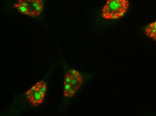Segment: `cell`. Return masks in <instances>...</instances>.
I'll return each instance as SVG.
<instances>
[{"label": "cell", "mask_w": 156, "mask_h": 116, "mask_svg": "<svg viewBox=\"0 0 156 116\" xmlns=\"http://www.w3.org/2000/svg\"><path fill=\"white\" fill-rule=\"evenodd\" d=\"M144 31L147 36L156 41V21L147 25Z\"/></svg>", "instance_id": "cell-5"}, {"label": "cell", "mask_w": 156, "mask_h": 116, "mask_svg": "<svg viewBox=\"0 0 156 116\" xmlns=\"http://www.w3.org/2000/svg\"><path fill=\"white\" fill-rule=\"evenodd\" d=\"M129 6L128 0H107L102 9V17L105 19H118L125 15Z\"/></svg>", "instance_id": "cell-1"}, {"label": "cell", "mask_w": 156, "mask_h": 116, "mask_svg": "<svg viewBox=\"0 0 156 116\" xmlns=\"http://www.w3.org/2000/svg\"><path fill=\"white\" fill-rule=\"evenodd\" d=\"M83 83L81 73L75 69L69 70L65 75L63 84V96L66 98L73 97Z\"/></svg>", "instance_id": "cell-2"}, {"label": "cell", "mask_w": 156, "mask_h": 116, "mask_svg": "<svg viewBox=\"0 0 156 116\" xmlns=\"http://www.w3.org/2000/svg\"><path fill=\"white\" fill-rule=\"evenodd\" d=\"M44 6L43 0H18L14 5V8L19 13L31 18L40 16Z\"/></svg>", "instance_id": "cell-3"}, {"label": "cell", "mask_w": 156, "mask_h": 116, "mask_svg": "<svg viewBox=\"0 0 156 116\" xmlns=\"http://www.w3.org/2000/svg\"><path fill=\"white\" fill-rule=\"evenodd\" d=\"M47 85L44 81L36 83L26 92L27 99L31 107H37L44 101L47 91Z\"/></svg>", "instance_id": "cell-4"}]
</instances>
